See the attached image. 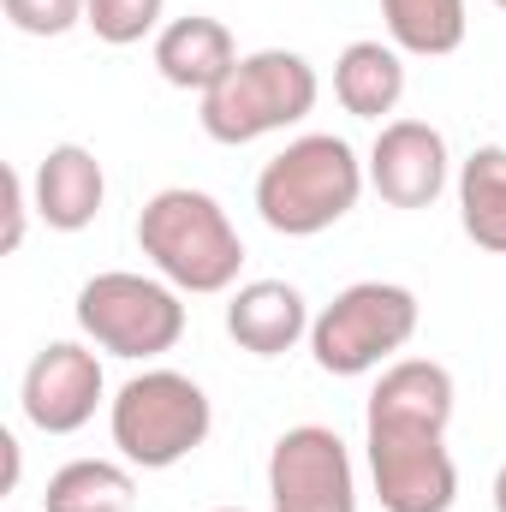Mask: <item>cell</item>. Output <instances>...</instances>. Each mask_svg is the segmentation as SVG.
<instances>
[{
	"mask_svg": "<svg viewBox=\"0 0 506 512\" xmlns=\"http://www.w3.org/2000/svg\"><path fill=\"white\" fill-rule=\"evenodd\" d=\"M131 507H137V483L114 459H72L42 489V512H131Z\"/></svg>",
	"mask_w": 506,
	"mask_h": 512,
	"instance_id": "2e32d148",
	"label": "cell"
},
{
	"mask_svg": "<svg viewBox=\"0 0 506 512\" xmlns=\"http://www.w3.org/2000/svg\"><path fill=\"white\" fill-rule=\"evenodd\" d=\"M78 328L114 358H161L185 334V304H179V286L167 280L108 268L78 286Z\"/></svg>",
	"mask_w": 506,
	"mask_h": 512,
	"instance_id": "52a82bcc",
	"label": "cell"
},
{
	"mask_svg": "<svg viewBox=\"0 0 506 512\" xmlns=\"http://www.w3.org/2000/svg\"><path fill=\"white\" fill-rule=\"evenodd\" d=\"M30 197H36V215H42L54 233H84V227L102 215L108 173H102V161H96L84 143H54V149L36 161Z\"/></svg>",
	"mask_w": 506,
	"mask_h": 512,
	"instance_id": "8fae6325",
	"label": "cell"
},
{
	"mask_svg": "<svg viewBox=\"0 0 506 512\" xmlns=\"http://www.w3.org/2000/svg\"><path fill=\"white\" fill-rule=\"evenodd\" d=\"M459 221L477 251L506 256V149L483 143L459 167Z\"/></svg>",
	"mask_w": 506,
	"mask_h": 512,
	"instance_id": "9a60e30c",
	"label": "cell"
},
{
	"mask_svg": "<svg viewBox=\"0 0 506 512\" xmlns=\"http://www.w3.org/2000/svg\"><path fill=\"white\" fill-rule=\"evenodd\" d=\"M108 429H114V447H120L126 465L167 471V465L191 459L209 441L215 411H209V393L191 376H179V370H143V376H131L114 393Z\"/></svg>",
	"mask_w": 506,
	"mask_h": 512,
	"instance_id": "5b68a950",
	"label": "cell"
},
{
	"mask_svg": "<svg viewBox=\"0 0 506 512\" xmlns=\"http://www.w3.org/2000/svg\"><path fill=\"white\" fill-rule=\"evenodd\" d=\"M370 185L393 209H429L447 191V137L429 120H387L370 149Z\"/></svg>",
	"mask_w": 506,
	"mask_h": 512,
	"instance_id": "30bf717a",
	"label": "cell"
},
{
	"mask_svg": "<svg viewBox=\"0 0 506 512\" xmlns=\"http://www.w3.org/2000/svg\"><path fill=\"white\" fill-rule=\"evenodd\" d=\"M137 245L179 292H227L245 268V239L209 191L167 185L137 215Z\"/></svg>",
	"mask_w": 506,
	"mask_h": 512,
	"instance_id": "3957f363",
	"label": "cell"
},
{
	"mask_svg": "<svg viewBox=\"0 0 506 512\" xmlns=\"http://www.w3.org/2000/svg\"><path fill=\"white\" fill-rule=\"evenodd\" d=\"M453 376L435 358H399L364 405V447L381 512H453L459 465L447 453Z\"/></svg>",
	"mask_w": 506,
	"mask_h": 512,
	"instance_id": "6da1fadb",
	"label": "cell"
},
{
	"mask_svg": "<svg viewBox=\"0 0 506 512\" xmlns=\"http://www.w3.org/2000/svg\"><path fill=\"white\" fill-rule=\"evenodd\" d=\"M495 512H506V465L495 471Z\"/></svg>",
	"mask_w": 506,
	"mask_h": 512,
	"instance_id": "7402d4cb",
	"label": "cell"
},
{
	"mask_svg": "<svg viewBox=\"0 0 506 512\" xmlns=\"http://www.w3.org/2000/svg\"><path fill=\"white\" fill-rule=\"evenodd\" d=\"M215 512H245V507H215Z\"/></svg>",
	"mask_w": 506,
	"mask_h": 512,
	"instance_id": "603a6c76",
	"label": "cell"
},
{
	"mask_svg": "<svg viewBox=\"0 0 506 512\" xmlns=\"http://www.w3.org/2000/svg\"><path fill=\"white\" fill-rule=\"evenodd\" d=\"M268 507L274 512H358V471L334 429L298 423L268 453Z\"/></svg>",
	"mask_w": 506,
	"mask_h": 512,
	"instance_id": "ba28073f",
	"label": "cell"
},
{
	"mask_svg": "<svg viewBox=\"0 0 506 512\" xmlns=\"http://www.w3.org/2000/svg\"><path fill=\"white\" fill-rule=\"evenodd\" d=\"M102 358L78 340H48L30 370H24V387H18V405L24 417L42 429V435H78L96 405H102Z\"/></svg>",
	"mask_w": 506,
	"mask_h": 512,
	"instance_id": "9c48e42d",
	"label": "cell"
},
{
	"mask_svg": "<svg viewBox=\"0 0 506 512\" xmlns=\"http://www.w3.org/2000/svg\"><path fill=\"white\" fill-rule=\"evenodd\" d=\"M227 334L256 352V358H280L292 352L304 334H310V310H304V292L286 286V280H251L233 292L227 304Z\"/></svg>",
	"mask_w": 506,
	"mask_h": 512,
	"instance_id": "4fadbf2b",
	"label": "cell"
},
{
	"mask_svg": "<svg viewBox=\"0 0 506 512\" xmlns=\"http://www.w3.org/2000/svg\"><path fill=\"white\" fill-rule=\"evenodd\" d=\"M233 66H239V42H233V30H227L221 18H209V12H185V18L161 24V36H155V72H161L173 90L209 96Z\"/></svg>",
	"mask_w": 506,
	"mask_h": 512,
	"instance_id": "7c38bea8",
	"label": "cell"
},
{
	"mask_svg": "<svg viewBox=\"0 0 506 512\" xmlns=\"http://www.w3.org/2000/svg\"><path fill=\"white\" fill-rule=\"evenodd\" d=\"M0 6H6V24L24 36H66L90 12V0H0Z\"/></svg>",
	"mask_w": 506,
	"mask_h": 512,
	"instance_id": "d6986e66",
	"label": "cell"
},
{
	"mask_svg": "<svg viewBox=\"0 0 506 512\" xmlns=\"http://www.w3.org/2000/svg\"><path fill=\"white\" fill-rule=\"evenodd\" d=\"M36 209V197H30V185H24V173L18 167H6V239H0V251H18L24 245V215Z\"/></svg>",
	"mask_w": 506,
	"mask_h": 512,
	"instance_id": "ffe728a7",
	"label": "cell"
},
{
	"mask_svg": "<svg viewBox=\"0 0 506 512\" xmlns=\"http://www.w3.org/2000/svg\"><path fill=\"white\" fill-rule=\"evenodd\" d=\"M381 18H387V36L399 54H453L465 42V0H381Z\"/></svg>",
	"mask_w": 506,
	"mask_h": 512,
	"instance_id": "e0dca14e",
	"label": "cell"
},
{
	"mask_svg": "<svg viewBox=\"0 0 506 512\" xmlns=\"http://www.w3.org/2000/svg\"><path fill=\"white\" fill-rule=\"evenodd\" d=\"M411 334H417L411 286L358 280V286L334 292V304H322V316L310 322V358L328 376H370L393 352L411 346Z\"/></svg>",
	"mask_w": 506,
	"mask_h": 512,
	"instance_id": "8992f818",
	"label": "cell"
},
{
	"mask_svg": "<svg viewBox=\"0 0 506 512\" xmlns=\"http://www.w3.org/2000/svg\"><path fill=\"white\" fill-rule=\"evenodd\" d=\"M364 185H370V167L352 155V143L334 131H310V137H292L256 173V215L286 239H316L358 209Z\"/></svg>",
	"mask_w": 506,
	"mask_h": 512,
	"instance_id": "7a4b0ae2",
	"label": "cell"
},
{
	"mask_svg": "<svg viewBox=\"0 0 506 512\" xmlns=\"http://www.w3.org/2000/svg\"><path fill=\"white\" fill-rule=\"evenodd\" d=\"M334 96L358 120L393 114L399 96H405V60H399V48H387V42H352L334 60Z\"/></svg>",
	"mask_w": 506,
	"mask_h": 512,
	"instance_id": "5bb4252c",
	"label": "cell"
},
{
	"mask_svg": "<svg viewBox=\"0 0 506 512\" xmlns=\"http://www.w3.org/2000/svg\"><path fill=\"white\" fill-rule=\"evenodd\" d=\"M322 84H316V66L292 48H256L239 54V66L203 96V131L215 143H256L268 131L298 126L310 108H316Z\"/></svg>",
	"mask_w": 506,
	"mask_h": 512,
	"instance_id": "277c9868",
	"label": "cell"
},
{
	"mask_svg": "<svg viewBox=\"0 0 506 512\" xmlns=\"http://www.w3.org/2000/svg\"><path fill=\"white\" fill-rule=\"evenodd\" d=\"M0 453H6V489H12V483H18V441L0 435Z\"/></svg>",
	"mask_w": 506,
	"mask_h": 512,
	"instance_id": "44dd1931",
	"label": "cell"
},
{
	"mask_svg": "<svg viewBox=\"0 0 506 512\" xmlns=\"http://www.w3.org/2000/svg\"><path fill=\"white\" fill-rule=\"evenodd\" d=\"M495 6H501V12H506V0H495Z\"/></svg>",
	"mask_w": 506,
	"mask_h": 512,
	"instance_id": "cb8c5ba5",
	"label": "cell"
},
{
	"mask_svg": "<svg viewBox=\"0 0 506 512\" xmlns=\"http://www.w3.org/2000/svg\"><path fill=\"white\" fill-rule=\"evenodd\" d=\"M161 12H167V0H90L84 24L96 30V42L131 48V42H143V36L161 24Z\"/></svg>",
	"mask_w": 506,
	"mask_h": 512,
	"instance_id": "ac0fdd59",
	"label": "cell"
}]
</instances>
